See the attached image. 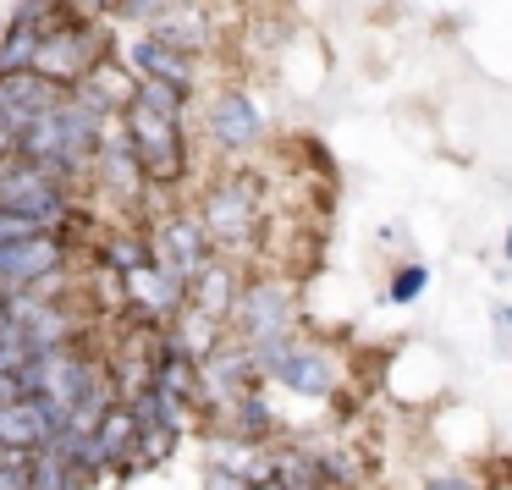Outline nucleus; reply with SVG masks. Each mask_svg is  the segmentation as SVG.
<instances>
[{
    "label": "nucleus",
    "mask_w": 512,
    "mask_h": 490,
    "mask_svg": "<svg viewBox=\"0 0 512 490\" xmlns=\"http://www.w3.org/2000/svg\"><path fill=\"white\" fill-rule=\"evenodd\" d=\"M182 116H188V94L160 78H138L122 116H116L144 160L149 188H177L188 177V122Z\"/></svg>",
    "instance_id": "nucleus-1"
},
{
    "label": "nucleus",
    "mask_w": 512,
    "mask_h": 490,
    "mask_svg": "<svg viewBox=\"0 0 512 490\" xmlns=\"http://www.w3.org/2000/svg\"><path fill=\"white\" fill-rule=\"evenodd\" d=\"M265 177L259 171H221V177L210 182V188L199 193V221L204 232H210L215 248H243L259 237V226H265Z\"/></svg>",
    "instance_id": "nucleus-2"
},
{
    "label": "nucleus",
    "mask_w": 512,
    "mask_h": 490,
    "mask_svg": "<svg viewBox=\"0 0 512 490\" xmlns=\"http://www.w3.org/2000/svg\"><path fill=\"white\" fill-rule=\"evenodd\" d=\"M105 56H116V50H111V34L100 28V17H78L67 0H61L56 17H50V28H45V39H39L34 72H45V78L61 83V89H78Z\"/></svg>",
    "instance_id": "nucleus-3"
},
{
    "label": "nucleus",
    "mask_w": 512,
    "mask_h": 490,
    "mask_svg": "<svg viewBox=\"0 0 512 490\" xmlns=\"http://www.w3.org/2000/svg\"><path fill=\"white\" fill-rule=\"evenodd\" d=\"M0 210H17L34 226L56 232L72 221V182H61L56 171L34 166V160H6L0 166Z\"/></svg>",
    "instance_id": "nucleus-4"
},
{
    "label": "nucleus",
    "mask_w": 512,
    "mask_h": 490,
    "mask_svg": "<svg viewBox=\"0 0 512 490\" xmlns=\"http://www.w3.org/2000/svg\"><path fill=\"white\" fill-rule=\"evenodd\" d=\"M292 320H298V287H292L287 276H254V281H243L237 309H232V325H237V336H243V342L292 331Z\"/></svg>",
    "instance_id": "nucleus-5"
},
{
    "label": "nucleus",
    "mask_w": 512,
    "mask_h": 490,
    "mask_svg": "<svg viewBox=\"0 0 512 490\" xmlns=\"http://www.w3.org/2000/svg\"><path fill=\"white\" fill-rule=\"evenodd\" d=\"M204 133H210V144L221 155H248V149L265 144V111L254 105V94L221 89L204 105Z\"/></svg>",
    "instance_id": "nucleus-6"
},
{
    "label": "nucleus",
    "mask_w": 512,
    "mask_h": 490,
    "mask_svg": "<svg viewBox=\"0 0 512 490\" xmlns=\"http://www.w3.org/2000/svg\"><path fill=\"white\" fill-rule=\"evenodd\" d=\"M89 177L100 182V193H111L116 204H138V199L155 193V188H149V177H144V160H138V149H133V138H127L122 122L105 127L100 149H94Z\"/></svg>",
    "instance_id": "nucleus-7"
},
{
    "label": "nucleus",
    "mask_w": 512,
    "mask_h": 490,
    "mask_svg": "<svg viewBox=\"0 0 512 490\" xmlns=\"http://www.w3.org/2000/svg\"><path fill=\"white\" fill-rule=\"evenodd\" d=\"M67 100V89L61 83H50L45 72L23 67V72H0V144L6 138H17L23 127H34L45 111H56V105Z\"/></svg>",
    "instance_id": "nucleus-8"
},
{
    "label": "nucleus",
    "mask_w": 512,
    "mask_h": 490,
    "mask_svg": "<svg viewBox=\"0 0 512 490\" xmlns=\"http://www.w3.org/2000/svg\"><path fill=\"white\" fill-rule=\"evenodd\" d=\"M122 287H127V303L122 309L133 314V325H171L182 309H188V281L177 276V270H166V265H144V270H133V276H122Z\"/></svg>",
    "instance_id": "nucleus-9"
},
{
    "label": "nucleus",
    "mask_w": 512,
    "mask_h": 490,
    "mask_svg": "<svg viewBox=\"0 0 512 490\" xmlns=\"http://www.w3.org/2000/svg\"><path fill=\"white\" fill-rule=\"evenodd\" d=\"M149 243H155V265L177 270L182 281H193L215 259V243H210V232H204L199 215H177V210L160 215L155 232H149Z\"/></svg>",
    "instance_id": "nucleus-10"
},
{
    "label": "nucleus",
    "mask_w": 512,
    "mask_h": 490,
    "mask_svg": "<svg viewBox=\"0 0 512 490\" xmlns=\"http://www.w3.org/2000/svg\"><path fill=\"white\" fill-rule=\"evenodd\" d=\"M199 61L204 56H193V50H177V45H166V39H155L144 28V34L127 45V67L138 72V78H160V83H171V89H182L193 100L199 94Z\"/></svg>",
    "instance_id": "nucleus-11"
},
{
    "label": "nucleus",
    "mask_w": 512,
    "mask_h": 490,
    "mask_svg": "<svg viewBox=\"0 0 512 490\" xmlns=\"http://www.w3.org/2000/svg\"><path fill=\"white\" fill-rule=\"evenodd\" d=\"M270 386H287L298 391V397H331L336 386H342V369H336L331 347L320 342H292V353L276 364V375H270Z\"/></svg>",
    "instance_id": "nucleus-12"
},
{
    "label": "nucleus",
    "mask_w": 512,
    "mask_h": 490,
    "mask_svg": "<svg viewBox=\"0 0 512 490\" xmlns=\"http://www.w3.org/2000/svg\"><path fill=\"white\" fill-rule=\"evenodd\" d=\"M133 441H138V419H133V408H127V402H111V408H105L100 419H94L89 441H83L78 468H83V474H105V468H122V463H127V452H133Z\"/></svg>",
    "instance_id": "nucleus-13"
},
{
    "label": "nucleus",
    "mask_w": 512,
    "mask_h": 490,
    "mask_svg": "<svg viewBox=\"0 0 512 490\" xmlns=\"http://www.w3.org/2000/svg\"><path fill=\"white\" fill-rule=\"evenodd\" d=\"M149 34L166 39V45H177V50L204 56V50L215 45V12H210V0H171L166 12L149 23Z\"/></svg>",
    "instance_id": "nucleus-14"
},
{
    "label": "nucleus",
    "mask_w": 512,
    "mask_h": 490,
    "mask_svg": "<svg viewBox=\"0 0 512 490\" xmlns=\"http://www.w3.org/2000/svg\"><path fill=\"white\" fill-rule=\"evenodd\" d=\"M237 292H243V281H237V270L226 265V259H210V265H204L199 276L188 281V309H199V314H210V320L232 325Z\"/></svg>",
    "instance_id": "nucleus-15"
},
{
    "label": "nucleus",
    "mask_w": 512,
    "mask_h": 490,
    "mask_svg": "<svg viewBox=\"0 0 512 490\" xmlns=\"http://www.w3.org/2000/svg\"><path fill=\"white\" fill-rule=\"evenodd\" d=\"M270 474L281 479L287 490H320L325 485V463L314 446H270Z\"/></svg>",
    "instance_id": "nucleus-16"
},
{
    "label": "nucleus",
    "mask_w": 512,
    "mask_h": 490,
    "mask_svg": "<svg viewBox=\"0 0 512 490\" xmlns=\"http://www.w3.org/2000/svg\"><path fill=\"white\" fill-rule=\"evenodd\" d=\"M100 259L116 270V276H133V270L155 265V243H149L144 232H111L100 243Z\"/></svg>",
    "instance_id": "nucleus-17"
},
{
    "label": "nucleus",
    "mask_w": 512,
    "mask_h": 490,
    "mask_svg": "<svg viewBox=\"0 0 512 490\" xmlns=\"http://www.w3.org/2000/svg\"><path fill=\"white\" fill-rule=\"evenodd\" d=\"M419 490H490V479L479 468H430L419 479Z\"/></svg>",
    "instance_id": "nucleus-18"
},
{
    "label": "nucleus",
    "mask_w": 512,
    "mask_h": 490,
    "mask_svg": "<svg viewBox=\"0 0 512 490\" xmlns=\"http://www.w3.org/2000/svg\"><path fill=\"white\" fill-rule=\"evenodd\" d=\"M424 281H430V270H424V265H402V270H397V281H391V303L419 298V292H424Z\"/></svg>",
    "instance_id": "nucleus-19"
},
{
    "label": "nucleus",
    "mask_w": 512,
    "mask_h": 490,
    "mask_svg": "<svg viewBox=\"0 0 512 490\" xmlns=\"http://www.w3.org/2000/svg\"><path fill=\"white\" fill-rule=\"evenodd\" d=\"M166 6H171V0H122V6H116V17H127V23H155V17L160 12H166Z\"/></svg>",
    "instance_id": "nucleus-20"
},
{
    "label": "nucleus",
    "mask_w": 512,
    "mask_h": 490,
    "mask_svg": "<svg viewBox=\"0 0 512 490\" xmlns=\"http://www.w3.org/2000/svg\"><path fill=\"white\" fill-rule=\"evenodd\" d=\"M248 479L237 474V468H226V463H210V474H204V490H243Z\"/></svg>",
    "instance_id": "nucleus-21"
},
{
    "label": "nucleus",
    "mask_w": 512,
    "mask_h": 490,
    "mask_svg": "<svg viewBox=\"0 0 512 490\" xmlns=\"http://www.w3.org/2000/svg\"><path fill=\"white\" fill-rule=\"evenodd\" d=\"M17 397H28V380L17 375V369H0V408H6V402H17Z\"/></svg>",
    "instance_id": "nucleus-22"
},
{
    "label": "nucleus",
    "mask_w": 512,
    "mask_h": 490,
    "mask_svg": "<svg viewBox=\"0 0 512 490\" xmlns=\"http://www.w3.org/2000/svg\"><path fill=\"white\" fill-rule=\"evenodd\" d=\"M67 6L78 17H116V6H122V0H67Z\"/></svg>",
    "instance_id": "nucleus-23"
},
{
    "label": "nucleus",
    "mask_w": 512,
    "mask_h": 490,
    "mask_svg": "<svg viewBox=\"0 0 512 490\" xmlns=\"http://www.w3.org/2000/svg\"><path fill=\"white\" fill-rule=\"evenodd\" d=\"M6 298H12V287H6V281H0V303H6Z\"/></svg>",
    "instance_id": "nucleus-24"
},
{
    "label": "nucleus",
    "mask_w": 512,
    "mask_h": 490,
    "mask_svg": "<svg viewBox=\"0 0 512 490\" xmlns=\"http://www.w3.org/2000/svg\"><path fill=\"white\" fill-rule=\"evenodd\" d=\"M507 259H512V232H507Z\"/></svg>",
    "instance_id": "nucleus-25"
}]
</instances>
